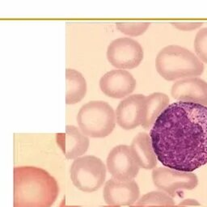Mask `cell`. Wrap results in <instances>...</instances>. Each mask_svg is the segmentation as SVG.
<instances>
[{
    "instance_id": "7",
    "label": "cell",
    "mask_w": 207,
    "mask_h": 207,
    "mask_svg": "<svg viewBox=\"0 0 207 207\" xmlns=\"http://www.w3.org/2000/svg\"><path fill=\"white\" fill-rule=\"evenodd\" d=\"M152 180L156 188L174 197L180 190H192L198 185V178L193 172H180L166 167L154 168Z\"/></svg>"
},
{
    "instance_id": "2",
    "label": "cell",
    "mask_w": 207,
    "mask_h": 207,
    "mask_svg": "<svg viewBox=\"0 0 207 207\" xmlns=\"http://www.w3.org/2000/svg\"><path fill=\"white\" fill-rule=\"evenodd\" d=\"M57 180L46 170L18 166L13 170V207H52L59 194Z\"/></svg>"
},
{
    "instance_id": "21",
    "label": "cell",
    "mask_w": 207,
    "mask_h": 207,
    "mask_svg": "<svg viewBox=\"0 0 207 207\" xmlns=\"http://www.w3.org/2000/svg\"><path fill=\"white\" fill-rule=\"evenodd\" d=\"M59 207H120V206H94V205H86V206H70V205L66 204V198L62 200L60 202Z\"/></svg>"
},
{
    "instance_id": "12",
    "label": "cell",
    "mask_w": 207,
    "mask_h": 207,
    "mask_svg": "<svg viewBox=\"0 0 207 207\" xmlns=\"http://www.w3.org/2000/svg\"><path fill=\"white\" fill-rule=\"evenodd\" d=\"M171 94L178 101L207 106V83L197 77L185 78L176 81L172 85Z\"/></svg>"
},
{
    "instance_id": "15",
    "label": "cell",
    "mask_w": 207,
    "mask_h": 207,
    "mask_svg": "<svg viewBox=\"0 0 207 207\" xmlns=\"http://www.w3.org/2000/svg\"><path fill=\"white\" fill-rule=\"evenodd\" d=\"M169 105V97L162 92H155L145 96L144 112L141 124L146 130H150L159 116Z\"/></svg>"
},
{
    "instance_id": "16",
    "label": "cell",
    "mask_w": 207,
    "mask_h": 207,
    "mask_svg": "<svg viewBox=\"0 0 207 207\" xmlns=\"http://www.w3.org/2000/svg\"><path fill=\"white\" fill-rule=\"evenodd\" d=\"M87 93V82L82 74L74 69L66 70V104H74Z\"/></svg>"
},
{
    "instance_id": "14",
    "label": "cell",
    "mask_w": 207,
    "mask_h": 207,
    "mask_svg": "<svg viewBox=\"0 0 207 207\" xmlns=\"http://www.w3.org/2000/svg\"><path fill=\"white\" fill-rule=\"evenodd\" d=\"M130 147L139 168L147 170L155 168L157 158L149 134L144 132L138 133L133 138Z\"/></svg>"
},
{
    "instance_id": "17",
    "label": "cell",
    "mask_w": 207,
    "mask_h": 207,
    "mask_svg": "<svg viewBox=\"0 0 207 207\" xmlns=\"http://www.w3.org/2000/svg\"><path fill=\"white\" fill-rule=\"evenodd\" d=\"M174 200L162 191H153L142 196L135 204L130 207H149L158 206H173Z\"/></svg>"
},
{
    "instance_id": "6",
    "label": "cell",
    "mask_w": 207,
    "mask_h": 207,
    "mask_svg": "<svg viewBox=\"0 0 207 207\" xmlns=\"http://www.w3.org/2000/svg\"><path fill=\"white\" fill-rule=\"evenodd\" d=\"M107 58L114 67L119 70L136 68L142 63L144 52L142 45L134 39L121 37L109 44Z\"/></svg>"
},
{
    "instance_id": "13",
    "label": "cell",
    "mask_w": 207,
    "mask_h": 207,
    "mask_svg": "<svg viewBox=\"0 0 207 207\" xmlns=\"http://www.w3.org/2000/svg\"><path fill=\"white\" fill-rule=\"evenodd\" d=\"M56 142L67 159H75L87 152L89 138L75 125H67L64 133L56 134Z\"/></svg>"
},
{
    "instance_id": "22",
    "label": "cell",
    "mask_w": 207,
    "mask_h": 207,
    "mask_svg": "<svg viewBox=\"0 0 207 207\" xmlns=\"http://www.w3.org/2000/svg\"><path fill=\"white\" fill-rule=\"evenodd\" d=\"M149 207H186L185 206H149Z\"/></svg>"
},
{
    "instance_id": "8",
    "label": "cell",
    "mask_w": 207,
    "mask_h": 207,
    "mask_svg": "<svg viewBox=\"0 0 207 207\" xmlns=\"http://www.w3.org/2000/svg\"><path fill=\"white\" fill-rule=\"evenodd\" d=\"M107 169L113 179L132 180L139 172V166L132 154L130 146L118 145L110 150L107 157Z\"/></svg>"
},
{
    "instance_id": "1",
    "label": "cell",
    "mask_w": 207,
    "mask_h": 207,
    "mask_svg": "<svg viewBox=\"0 0 207 207\" xmlns=\"http://www.w3.org/2000/svg\"><path fill=\"white\" fill-rule=\"evenodd\" d=\"M156 158L164 167L192 172L207 164V106L169 104L150 129Z\"/></svg>"
},
{
    "instance_id": "5",
    "label": "cell",
    "mask_w": 207,
    "mask_h": 207,
    "mask_svg": "<svg viewBox=\"0 0 207 207\" xmlns=\"http://www.w3.org/2000/svg\"><path fill=\"white\" fill-rule=\"evenodd\" d=\"M73 185L84 193H93L103 185L106 178V167L103 161L94 155L75 159L70 168Z\"/></svg>"
},
{
    "instance_id": "18",
    "label": "cell",
    "mask_w": 207,
    "mask_h": 207,
    "mask_svg": "<svg viewBox=\"0 0 207 207\" xmlns=\"http://www.w3.org/2000/svg\"><path fill=\"white\" fill-rule=\"evenodd\" d=\"M194 49L200 61L207 63V28L199 30L195 36Z\"/></svg>"
},
{
    "instance_id": "3",
    "label": "cell",
    "mask_w": 207,
    "mask_h": 207,
    "mask_svg": "<svg viewBox=\"0 0 207 207\" xmlns=\"http://www.w3.org/2000/svg\"><path fill=\"white\" fill-rule=\"evenodd\" d=\"M155 67L168 81L200 76L204 71V64L193 52L176 45H168L159 52Z\"/></svg>"
},
{
    "instance_id": "10",
    "label": "cell",
    "mask_w": 207,
    "mask_h": 207,
    "mask_svg": "<svg viewBox=\"0 0 207 207\" xmlns=\"http://www.w3.org/2000/svg\"><path fill=\"white\" fill-rule=\"evenodd\" d=\"M101 90L109 97L121 99L133 92L136 80L129 71L112 70L104 74L100 80Z\"/></svg>"
},
{
    "instance_id": "11",
    "label": "cell",
    "mask_w": 207,
    "mask_h": 207,
    "mask_svg": "<svg viewBox=\"0 0 207 207\" xmlns=\"http://www.w3.org/2000/svg\"><path fill=\"white\" fill-rule=\"evenodd\" d=\"M144 95L134 94L121 101L115 112L116 122L121 128L130 130L141 125L144 112Z\"/></svg>"
},
{
    "instance_id": "4",
    "label": "cell",
    "mask_w": 207,
    "mask_h": 207,
    "mask_svg": "<svg viewBox=\"0 0 207 207\" xmlns=\"http://www.w3.org/2000/svg\"><path fill=\"white\" fill-rule=\"evenodd\" d=\"M77 122L86 136L95 138L109 136L117 123L113 109L102 101H92L83 104L77 114Z\"/></svg>"
},
{
    "instance_id": "19",
    "label": "cell",
    "mask_w": 207,
    "mask_h": 207,
    "mask_svg": "<svg viewBox=\"0 0 207 207\" xmlns=\"http://www.w3.org/2000/svg\"><path fill=\"white\" fill-rule=\"evenodd\" d=\"M117 28L125 35L138 36L148 29L150 23H117Z\"/></svg>"
},
{
    "instance_id": "9",
    "label": "cell",
    "mask_w": 207,
    "mask_h": 207,
    "mask_svg": "<svg viewBox=\"0 0 207 207\" xmlns=\"http://www.w3.org/2000/svg\"><path fill=\"white\" fill-rule=\"evenodd\" d=\"M103 194L105 203L109 206H130L138 200L140 190L134 180L121 181L112 178L105 184Z\"/></svg>"
},
{
    "instance_id": "20",
    "label": "cell",
    "mask_w": 207,
    "mask_h": 207,
    "mask_svg": "<svg viewBox=\"0 0 207 207\" xmlns=\"http://www.w3.org/2000/svg\"><path fill=\"white\" fill-rule=\"evenodd\" d=\"M172 25L180 31L189 32L199 28L202 26V23H172Z\"/></svg>"
}]
</instances>
